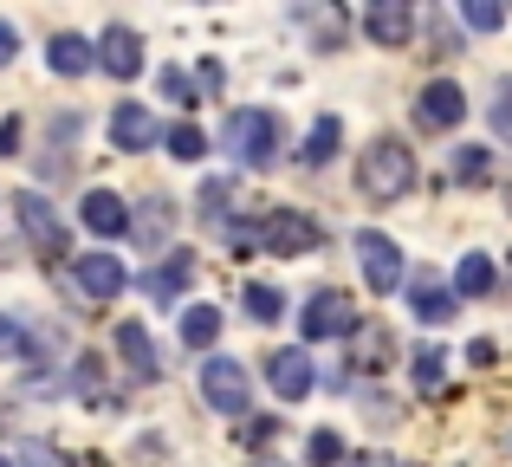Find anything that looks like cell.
<instances>
[{"label":"cell","instance_id":"e0dca14e","mask_svg":"<svg viewBox=\"0 0 512 467\" xmlns=\"http://www.w3.org/2000/svg\"><path fill=\"white\" fill-rule=\"evenodd\" d=\"M493 279H500V273H493V260H487V253H467V260L454 266V299H487V292H493Z\"/></svg>","mask_w":512,"mask_h":467},{"label":"cell","instance_id":"f546056e","mask_svg":"<svg viewBox=\"0 0 512 467\" xmlns=\"http://www.w3.org/2000/svg\"><path fill=\"white\" fill-rule=\"evenodd\" d=\"M493 130H500V137L512 143V78L500 85V104H493Z\"/></svg>","mask_w":512,"mask_h":467},{"label":"cell","instance_id":"9c48e42d","mask_svg":"<svg viewBox=\"0 0 512 467\" xmlns=\"http://www.w3.org/2000/svg\"><path fill=\"white\" fill-rule=\"evenodd\" d=\"M266 383H273L279 403H305V396H312V357L305 351H273L266 357Z\"/></svg>","mask_w":512,"mask_h":467},{"label":"cell","instance_id":"4fadbf2b","mask_svg":"<svg viewBox=\"0 0 512 467\" xmlns=\"http://www.w3.org/2000/svg\"><path fill=\"white\" fill-rule=\"evenodd\" d=\"M78 221H85L91 234H130V208H124V195H111V189H91L85 202H78Z\"/></svg>","mask_w":512,"mask_h":467},{"label":"cell","instance_id":"ffe728a7","mask_svg":"<svg viewBox=\"0 0 512 467\" xmlns=\"http://www.w3.org/2000/svg\"><path fill=\"white\" fill-rule=\"evenodd\" d=\"M415 318H422V325H448L454 318V292L435 286V279H422V286H415Z\"/></svg>","mask_w":512,"mask_h":467},{"label":"cell","instance_id":"5bb4252c","mask_svg":"<svg viewBox=\"0 0 512 467\" xmlns=\"http://www.w3.org/2000/svg\"><path fill=\"white\" fill-rule=\"evenodd\" d=\"M117 351H124V364H130V377H143V383H156L163 377V357H156V344H150V331L130 318V325H117Z\"/></svg>","mask_w":512,"mask_h":467},{"label":"cell","instance_id":"603a6c76","mask_svg":"<svg viewBox=\"0 0 512 467\" xmlns=\"http://www.w3.org/2000/svg\"><path fill=\"white\" fill-rule=\"evenodd\" d=\"M182 286H188V253H175L169 266H156V273H150V292H156V299H175Z\"/></svg>","mask_w":512,"mask_h":467},{"label":"cell","instance_id":"3957f363","mask_svg":"<svg viewBox=\"0 0 512 467\" xmlns=\"http://www.w3.org/2000/svg\"><path fill=\"white\" fill-rule=\"evenodd\" d=\"M201 396H208L221 416H247V403H253L247 364H234V357H208V364H201Z\"/></svg>","mask_w":512,"mask_h":467},{"label":"cell","instance_id":"7a4b0ae2","mask_svg":"<svg viewBox=\"0 0 512 467\" xmlns=\"http://www.w3.org/2000/svg\"><path fill=\"white\" fill-rule=\"evenodd\" d=\"M221 143H227V156H240L247 169H266L279 156V124L266 111H234L227 130H221Z\"/></svg>","mask_w":512,"mask_h":467},{"label":"cell","instance_id":"d6a6232c","mask_svg":"<svg viewBox=\"0 0 512 467\" xmlns=\"http://www.w3.org/2000/svg\"><path fill=\"white\" fill-rule=\"evenodd\" d=\"M13 150H20V124L7 117V124H0V156H13Z\"/></svg>","mask_w":512,"mask_h":467},{"label":"cell","instance_id":"f1b7e54d","mask_svg":"<svg viewBox=\"0 0 512 467\" xmlns=\"http://www.w3.org/2000/svg\"><path fill=\"white\" fill-rule=\"evenodd\" d=\"M227 195H234V182H227V176L201 182V208H208V215H221V202H227Z\"/></svg>","mask_w":512,"mask_h":467},{"label":"cell","instance_id":"2e32d148","mask_svg":"<svg viewBox=\"0 0 512 467\" xmlns=\"http://www.w3.org/2000/svg\"><path fill=\"white\" fill-rule=\"evenodd\" d=\"M46 59H52V72H59V78H78V72H91V65H98V46H91V39H78V33H59Z\"/></svg>","mask_w":512,"mask_h":467},{"label":"cell","instance_id":"52a82bcc","mask_svg":"<svg viewBox=\"0 0 512 467\" xmlns=\"http://www.w3.org/2000/svg\"><path fill=\"white\" fill-rule=\"evenodd\" d=\"M13 215H20V228H26V240H33L39 253H46V260H59L65 253V228H59V215H52V202L46 195H13Z\"/></svg>","mask_w":512,"mask_h":467},{"label":"cell","instance_id":"83f0119b","mask_svg":"<svg viewBox=\"0 0 512 467\" xmlns=\"http://www.w3.org/2000/svg\"><path fill=\"white\" fill-rule=\"evenodd\" d=\"M13 467H65V461H59V455H52V448H46V442H26V448H20V455H13Z\"/></svg>","mask_w":512,"mask_h":467},{"label":"cell","instance_id":"277c9868","mask_svg":"<svg viewBox=\"0 0 512 467\" xmlns=\"http://www.w3.org/2000/svg\"><path fill=\"white\" fill-rule=\"evenodd\" d=\"M260 247H266V253H279V260H299V253H312V247H318V228L299 215V208H266V221H260Z\"/></svg>","mask_w":512,"mask_h":467},{"label":"cell","instance_id":"d6986e66","mask_svg":"<svg viewBox=\"0 0 512 467\" xmlns=\"http://www.w3.org/2000/svg\"><path fill=\"white\" fill-rule=\"evenodd\" d=\"M338 143H344V124H338V117H318V124H312V137H305V163H312V169H325L331 163V156H338Z\"/></svg>","mask_w":512,"mask_h":467},{"label":"cell","instance_id":"cb8c5ba5","mask_svg":"<svg viewBox=\"0 0 512 467\" xmlns=\"http://www.w3.org/2000/svg\"><path fill=\"white\" fill-rule=\"evenodd\" d=\"M461 20L474 26V33H500V26H506V7H500V0H467Z\"/></svg>","mask_w":512,"mask_h":467},{"label":"cell","instance_id":"8fae6325","mask_svg":"<svg viewBox=\"0 0 512 467\" xmlns=\"http://www.w3.org/2000/svg\"><path fill=\"white\" fill-rule=\"evenodd\" d=\"M98 65L111 78H137L143 72V39L130 33V26H104V39H98Z\"/></svg>","mask_w":512,"mask_h":467},{"label":"cell","instance_id":"5b68a950","mask_svg":"<svg viewBox=\"0 0 512 467\" xmlns=\"http://www.w3.org/2000/svg\"><path fill=\"white\" fill-rule=\"evenodd\" d=\"M350 247H357V260H363V279H370V292H396V286H402V247H396L383 228H363Z\"/></svg>","mask_w":512,"mask_h":467},{"label":"cell","instance_id":"1f68e13d","mask_svg":"<svg viewBox=\"0 0 512 467\" xmlns=\"http://www.w3.org/2000/svg\"><path fill=\"white\" fill-rule=\"evenodd\" d=\"M13 52H20V33H13V26L0 20V65H13Z\"/></svg>","mask_w":512,"mask_h":467},{"label":"cell","instance_id":"7c38bea8","mask_svg":"<svg viewBox=\"0 0 512 467\" xmlns=\"http://www.w3.org/2000/svg\"><path fill=\"white\" fill-rule=\"evenodd\" d=\"M111 143L137 156V150H150V143H163V130H156V117L143 111V104H117L111 111Z\"/></svg>","mask_w":512,"mask_h":467},{"label":"cell","instance_id":"6da1fadb","mask_svg":"<svg viewBox=\"0 0 512 467\" xmlns=\"http://www.w3.org/2000/svg\"><path fill=\"white\" fill-rule=\"evenodd\" d=\"M357 182H363V195L370 202H402V195L415 189V156L402 150V143H370L363 150V163H357Z\"/></svg>","mask_w":512,"mask_h":467},{"label":"cell","instance_id":"d4e9b609","mask_svg":"<svg viewBox=\"0 0 512 467\" xmlns=\"http://www.w3.org/2000/svg\"><path fill=\"white\" fill-rule=\"evenodd\" d=\"M441 364H448V357H441L435 344H422V351H415V383H422V390H441Z\"/></svg>","mask_w":512,"mask_h":467},{"label":"cell","instance_id":"9a60e30c","mask_svg":"<svg viewBox=\"0 0 512 467\" xmlns=\"http://www.w3.org/2000/svg\"><path fill=\"white\" fill-rule=\"evenodd\" d=\"M363 33H370L376 46H402V39L415 33V13L402 7V0H376V7L363 13Z\"/></svg>","mask_w":512,"mask_h":467},{"label":"cell","instance_id":"7402d4cb","mask_svg":"<svg viewBox=\"0 0 512 467\" xmlns=\"http://www.w3.org/2000/svg\"><path fill=\"white\" fill-rule=\"evenodd\" d=\"M163 143H169V156H182V163H195V156H208V137H201L195 124H175V130H163Z\"/></svg>","mask_w":512,"mask_h":467},{"label":"cell","instance_id":"4dcf8cb0","mask_svg":"<svg viewBox=\"0 0 512 467\" xmlns=\"http://www.w3.org/2000/svg\"><path fill=\"white\" fill-rule=\"evenodd\" d=\"M163 98H175V104H188V78H182V72H163Z\"/></svg>","mask_w":512,"mask_h":467},{"label":"cell","instance_id":"836d02e7","mask_svg":"<svg viewBox=\"0 0 512 467\" xmlns=\"http://www.w3.org/2000/svg\"><path fill=\"white\" fill-rule=\"evenodd\" d=\"M0 467H13V461H7V455H0Z\"/></svg>","mask_w":512,"mask_h":467},{"label":"cell","instance_id":"484cf974","mask_svg":"<svg viewBox=\"0 0 512 467\" xmlns=\"http://www.w3.org/2000/svg\"><path fill=\"white\" fill-rule=\"evenodd\" d=\"M454 176H461V182H487V150H480V143H474V150H461Z\"/></svg>","mask_w":512,"mask_h":467},{"label":"cell","instance_id":"ba28073f","mask_svg":"<svg viewBox=\"0 0 512 467\" xmlns=\"http://www.w3.org/2000/svg\"><path fill=\"white\" fill-rule=\"evenodd\" d=\"M72 279H78V292H85V299H98V305H111L117 292L130 286V273H124V260H117V253H85V260H72Z\"/></svg>","mask_w":512,"mask_h":467},{"label":"cell","instance_id":"ac0fdd59","mask_svg":"<svg viewBox=\"0 0 512 467\" xmlns=\"http://www.w3.org/2000/svg\"><path fill=\"white\" fill-rule=\"evenodd\" d=\"M214 338H221V312H214V305H188L182 312V344L188 351H208Z\"/></svg>","mask_w":512,"mask_h":467},{"label":"cell","instance_id":"44dd1931","mask_svg":"<svg viewBox=\"0 0 512 467\" xmlns=\"http://www.w3.org/2000/svg\"><path fill=\"white\" fill-rule=\"evenodd\" d=\"M240 305H247V312L260 318V325H273V318H286V299H279V286H260V279H253V286L240 292Z\"/></svg>","mask_w":512,"mask_h":467},{"label":"cell","instance_id":"8992f818","mask_svg":"<svg viewBox=\"0 0 512 467\" xmlns=\"http://www.w3.org/2000/svg\"><path fill=\"white\" fill-rule=\"evenodd\" d=\"M299 331L305 338H350L357 331V305L344 292H312V305L299 312Z\"/></svg>","mask_w":512,"mask_h":467},{"label":"cell","instance_id":"4316f807","mask_svg":"<svg viewBox=\"0 0 512 467\" xmlns=\"http://www.w3.org/2000/svg\"><path fill=\"white\" fill-rule=\"evenodd\" d=\"M338 461H344L338 435H312V467H338Z\"/></svg>","mask_w":512,"mask_h":467},{"label":"cell","instance_id":"30bf717a","mask_svg":"<svg viewBox=\"0 0 512 467\" xmlns=\"http://www.w3.org/2000/svg\"><path fill=\"white\" fill-rule=\"evenodd\" d=\"M415 117H422V130H448L467 117V91L454 85V78H435V85L422 91V104H415Z\"/></svg>","mask_w":512,"mask_h":467}]
</instances>
